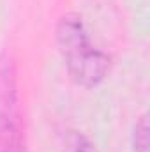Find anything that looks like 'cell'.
I'll use <instances>...</instances> for the list:
<instances>
[{
    "label": "cell",
    "instance_id": "1",
    "mask_svg": "<svg viewBox=\"0 0 150 152\" xmlns=\"http://www.w3.org/2000/svg\"><path fill=\"white\" fill-rule=\"evenodd\" d=\"M55 39L64 64L78 85L92 88L110 73V55L90 42L88 30L79 14L67 12L60 16L55 28Z\"/></svg>",
    "mask_w": 150,
    "mask_h": 152
},
{
    "label": "cell",
    "instance_id": "2",
    "mask_svg": "<svg viewBox=\"0 0 150 152\" xmlns=\"http://www.w3.org/2000/svg\"><path fill=\"white\" fill-rule=\"evenodd\" d=\"M0 145L2 152H21L16 67L7 53L0 55Z\"/></svg>",
    "mask_w": 150,
    "mask_h": 152
},
{
    "label": "cell",
    "instance_id": "3",
    "mask_svg": "<svg viewBox=\"0 0 150 152\" xmlns=\"http://www.w3.org/2000/svg\"><path fill=\"white\" fill-rule=\"evenodd\" d=\"M133 151L149 152V120L147 115H141L133 129Z\"/></svg>",
    "mask_w": 150,
    "mask_h": 152
},
{
    "label": "cell",
    "instance_id": "4",
    "mask_svg": "<svg viewBox=\"0 0 150 152\" xmlns=\"http://www.w3.org/2000/svg\"><path fill=\"white\" fill-rule=\"evenodd\" d=\"M66 152H97L94 143L81 133L71 131L66 140Z\"/></svg>",
    "mask_w": 150,
    "mask_h": 152
}]
</instances>
